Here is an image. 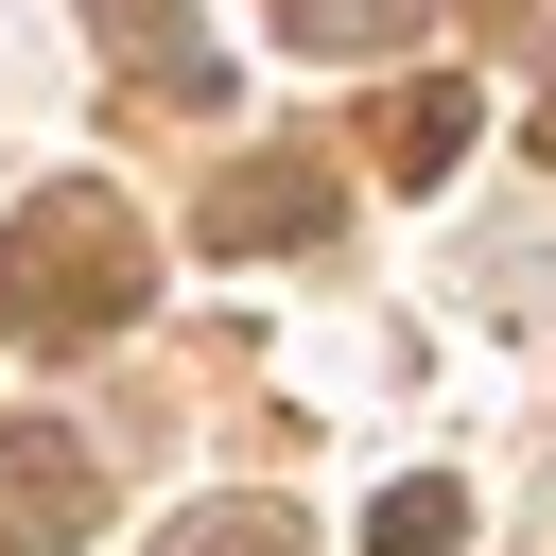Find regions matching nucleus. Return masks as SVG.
Returning a JSON list of instances; mask_svg holds the SVG:
<instances>
[{"label": "nucleus", "instance_id": "4", "mask_svg": "<svg viewBox=\"0 0 556 556\" xmlns=\"http://www.w3.org/2000/svg\"><path fill=\"white\" fill-rule=\"evenodd\" d=\"M469 122H486V104H469V70H417V87H400L365 139H382V174H400V191H434V174L469 156Z\"/></svg>", "mask_w": 556, "mask_h": 556}, {"label": "nucleus", "instance_id": "9", "mask_svg": "<svg viewBox=\"0 0 556 556\" xmlns=\"http://www.w3.org/2000/svg\"><path fill=\"white\" fill-rule=\"evenodd\" d=\"M539 156H556V104H539Z\"/></svg>", "mask_w": 556, "mask_h": 556}, {"label": "nucleus", "instance_id": "6", "mask_svg": "<svg viewBox=\"0 0 556 556\" xmlns=\"http://www.w3.org/2000/svg\"><path fill=\"white\" fill-rule=\"evenodd\" d=\"M365 556H469V486H434V469H400V486L365 504Z\"/></svg>", "mask_w": 556, "mask_h": 556}, {"label": "nucleus", "instance_id": "2", "mask_svg": "<svg viewBox=\"0 0 556 556\" xmlns=\"http://www.w3.org/2000/svg\"><path fill=\"white\" fill-rule=\"evenodd\" d=\"M87 521H104V469L52 417H0V556H70Z\"/></svg>", "mask_w": 556, "mask_h": 556}, {"label": "nucleus", "instance_id": "3", "mask_svg": "<svg viewBox=\"0 0 556 556\" xmlns=\"http://www.w3.org/2000/svg\"><path fill=\"white\" fill-rule=\"evenodd\" d=\"M313 226H330V174H313V156H243V174L208 191V243H226V261H261V243H313Z\"/></svg>", "mask_w": 556, "mask_h": 556}, {"label": "nucleus", "instance_id": "7", "mask_svg": "<svg viewBox=\"0 0 556 556\" xmlns=\"http://www.w3.org/2000/svg\"><path fill=\"white\" fill-rule=\"evenodd\" d=\"M278 35H295V52H400L417 0H278Z\"/></svg>", "mask_w": 556, "mask_h": 556}, {"label": "nucleus", "instance_id": "8", "mask_svg": "<svg viewBox=\"0 0 556 556\" xmlns=\"http://www.w3.org/2000/svg\"><path fill=\"white\" fill-rule=\"evenodd\" d=\"M156 556H313V539H295V504H191Z\"/></svg>", "mask_w": 556, "mask_h": 556}, {"label": "nucleus", "instance_id": "1", "mask_svg": "<svg viewBox=\"0 0 556 556\" xmlns=\"http://www.w3.org/2000/svg\"><path fill=\"white\" fill-rule=\"evenodd\" d=\"M0 313L35 330V348H87V330H122L139 313V208L122 191H35L17 226H0Z\"/></svg>", "mask_w": 556, "mask_h": 556}, {"label": "nucleus", "instance_id": "5", "mask_svg": "<svg viewBox=\"0 0 556 556\" xmlns=\"http://www.w3.org/2000/svg\"><path fill=\"white\" fill-rule=\"evenodd\" d=\"M104 52H139L156 104H226V70H208V35H191L174 0H104Z\"/></svg>", "mask_w": 556, "mask_h": 556}]
</instances>
